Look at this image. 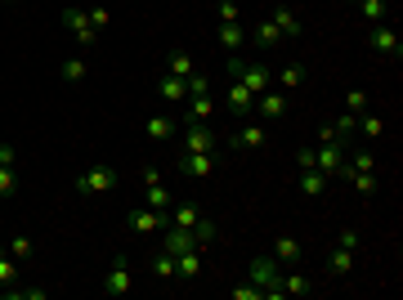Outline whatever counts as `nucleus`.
I'll use <instances>...</instances> for the list:
<instances>
[{
    "label": "nucleus",
    "mask_w": 403,
    "mask_h": 300,
    "mask_svg": "<svg viewBox=\"0 0 403 300\" xmlns=\"http://www.w3.org/2000/svg\"><path fill=\"white\" fill-rule=\"evenodd\" d=\"M72 189L81 193V198H99V193H112V189H117V171H112V166H90L81 180H72Z\"/></svg>",
    "instance_id": "nucleus-1"
},
{
    "label": "nucleus",
    "mask_w": 403,
    "mask_h": 300,
    "mask_svg": "<svg viewBox=\"0 0 403 300\" xmlns=\"http://www.w3.org/2000/svg\"><path fill=\"white\" fill-rule=\"evenodd\" d=\"M179 153H215V130H211V121H184V130H179Z\"/></svg>",
    "instance_id": "nucleus-2"
},
{
    "label": "nucleus",
    "mask_w": 403,
    "mask_h": 300,
    "mask_svg": "<svg viewBox=\"0 0 403 300\" xmlns=\"http://www.w3.org/2000/svg\"><path fill=\"white\" fill-rule=\"evenodd\" d=\"M63 27L76 36V45H94V41H99V32H94L90 14H85L81 5H67V9H63Z\"/></svg>",
    "instance_id": "nucleus-3"
},
{
    "label": "nucleus",
    "mask_w": 403,
    "mask_h": 300,
    "mask_svg": "<svg viewBox=\"0 0 403 300\" xmlns=\"http://www.w3.org/2000/svg\"><path fill=\"white\" fill-rule=\"evenodd\" d=\"M251 287H260V296H283V274H278L274 260H256L251 265V278H247Z\"/></svg>",
    "instance_id": "nucleus-4"
},
{
    "label": "nucleus",
    "mask_w": 403,
    "mask_h": 300,
    "mask_svg": "<svg viewBox=\"0 0 403 300\" xmlns=\"http://www.w3.org/2000/svg\"><path fill=\"white\" fill-rule=\"evenodd\" d=\"M126 229L134 233V238H148V233L166 229V215L152 211V206H139V211H130V215H126Z\"/></svg>",
    "instance_id": "nucleus-5"
},
{
    "label": "nucleus",
    "mask_w": 403,
    "mask_h": 300,
    "mask_svg": "<svg viewBox=\"0 0 403 300\" xmlns=\"http://www.w3.org/2000/svg\"><path fill=\"white\" fill-rule=\"evenodd\" d=\"M368 45L381 54V59H399V36H395V27H386V23H372V32H368Z\"/></svg>",
    "instance_id": "nucleus-6"
},
{
    "label": "nucleus",
    "mask_w": 403,
    "mask_h": 300,
    "mask_svg": "<svg viewBox=\"0 0 403 300\" xmlns=\"http://www.w3.org/2000/svg\"><path fill=\"white\" fill-rule=\"evenodd\" d=\"M215 171V153H179V175L184 180H206Z\"/></svg>",
    "instance_id": "nucleus-7"
},
{
    "label": "nucleus",
    "mask_w": 403,
    "mask_h": 300,
    "mask_svg": "<svg viewBox=\"0 0 403 300\" xmlns=\"http://www.w3.org/2000/svg\"><path fill=\"white\" fill-rule=\"evenodd\" d=\"M143 135H148L152 144H166V139H175V135H179V121L170 117V112H152V117L143 121Z\"/></svg>",
    "instance_id": "nucleus-8"
},
{
    "label": "nucleus",
    "mask_w": 403,
    "mask_h": 300,
    "mask_svg": "<svg viewBox=\"0 0 403 300\" xmlns=\"http://www.w3.org/2000/svg\"><path fill=\"white\" fill-rule=\"evenodd\" d=\"M345 153L350 148H336V144H323V148H314V171H323L332 180V175H341V166H345Z\"/></svg>",
    "instance_id": "nucleus-9"
},
{
    "label": "nucleus",
    "mask_w": 403,
    "mask_h": 300,
    "mask_svg": "<svg viewBox=\"0 0 403 300\" xmlns=\"http://www.w3.org/2000/svg\"><path fill=\"white\" fill-rule=\"evenodd\" d=\"M256 112H260L265 121H278V117H287V95L278 86H269L265 95H256Z\"/></svg>",
    "instance_id": "nucleus-10"
},
{
    "label": "nucleus",
    "mask_w": 403,
    "mask_h": 300,
    "mask_svg": "<svg viewBox=\"0 0 403 300\" xmlns=\"http://www.w3.org/2000/svg\"><path fill=\"white\" fill-rule=\"evenodd\" d=\"M130 287H134V269L126 265V260H117V265L108 269V278H103V292H108V296H126Z\"/></svg>",
    "instance_id": "nucleus-11"
},
{
    "label": "nucleus",
    "mask_w": 403,
    "mask_h": 300,
    "mask_svg": "<svg viewBox=\"0 0 403 300\" xmlns=\"http://www.w3.org/2000/svg\"><path fill=\"white\" fill-rule=\"evenodd\" d=\"M175 278H179V283H197V278H202V247L179 251V256H175Z\"/></svg>",
    "instance_id": "nucleus-12"
},
{
    "label": "nucleus",
    "mask_w": 403,
    "mask_h": 300,
    "mask_svg": "<svg viewBox=\"0 0 403 300\" xmlns=\"http://www.w3.org/2000/svg\"><path fill=\"white\" fill-rule=\"evenodd\" d=\"M161 247H166L170 256H179V251H193V247H197V238H193V229H179V224H166V238H161Z\"/></svg>",
    "instance_id": "nucleus-13"
},
{
    "label": "nucleus",
    "mask_w": 403,
    "mask_h": 300,
    "mask_svg": "<svg viewBox=\"0 0 403 300\" xmlns=\"http://www.w3.org/2000/svg\"><path fill=\"white\" fill-rule=\"evenodd\" d=\"M157 95H161V103H184L188 99V81L175 77V72H166V77L157 81Z\"/></svg>",
    "instance_id": "nucleus-14"
},
{
    "label": "nucleus",
    "mask_w": 403,
    "mask_h": 300,
    "mask_svg": "<svg viewBox=\"0 0 403 300\" xmlns=\"http://www.w3.org/2000/svg\"><path fill=\"white\" fill-rule=\"evenodd\" d=\"M233 148H265L269 144V126H260V121H251V126H242L233 139H229Z\"/></svg>",
    "instance_id": "nucleus-15"
},
{
    "label": "nucleus",
    "mask_w": 403,
    "mask_h": 300,
    "mask_svg": "<svg viewBox=\"0 0 403 300\" xmlns=\"http://www.w3.org/2000/svg\"><path fill=\"white\" fill-rule=\"evenodd\" d=\"M215 41L224 45L229 54H238V50L247 45V27H242V23H220V27H215Z\"/></svg>",
    "instance_id": "nucleus-16"
},
{
    "label": "nucleus",
    "mask_w": 403,
    "mask_h": 300,
    "mask_svg": "<svg viewBox=\"0 0 403 300\" xmlns=\"http://www.w3.org/2000/svg\"><path fill=\"white\" fill-rule=\"evenodd\" d=\"M305 256L301 238H292V233H283V238H274V260H283V265H296V260Z\"/></svg>",
    "instance_id": "nucleus-17"
},
{
    "label": "nucleus",
    "mask_w": 403,
    "mask_h": 300,
    "mask_svg": "<svg viewBox=\"0 0 403 300\" xmlns=\"http://www.w3.org/2000/svg\"><path fill=\"white\" fill-rule=\"evenodd\" d=\"M229 112H238V117H242V112H256V95L242 86V81L229 86Z\"/></svg>",
    "instance_id": "nucleus-18"
},
{
    "label": "nucleus",
    "mask_w": 403,
    "mask_h": 300,
    "mask_svg": "<svg viewBox=\"0 0 403 300\" xmlns=\"http://www.w3.org/2000/svg\"><path fill=\"white\" fill-rule=\"evenodd\" d=\"M354 153H345V171H377V153L372 148H359V144H350Z\"/></svg>",
    "instance_id": "nucleus-19"
},
{
    "label": "nucleus",
    "mask_w": 403,
    "mask_h": 300,
    "mask_svg": "<svg viewBox=\"0 0 403 300\" xmlns=\"http://www.w3.org/2000/svg\"><path fill=\"white\" fill-rule=\"evenodd\" d=\"M184 103H188V121H211L215 117V99L211 95H188Z\"/></svg>",
    "instance_id": "nucleus-20"
},
{
    "label": "nucleus",
    "mask_w": 403,
    "mask_h": 300,
    "mask_svg": "<svg viewBox=\"0 0 403 300\" xmlns=\"http://www.w3.org/2000/svg\"><path fill=\"white\" fill-rule=\"evenodd\" d=\"M166 72H175V77H193V72H197V59H193V54H188V50H175V54H170V59H166Z\"/></svg>",
    "instance_id": "nucleus-21"
},
{
    "label": "nucleus",
    "mask_w": 403,
    "mask_h": 300,
    "mask_svg": "<svg viewBox=\"0 0 403 300\" xmlns=\"http://www.w3.org/2000/svg\"><path fill=\"white\" fill-rule=\"evenodd\" d=\"M247 41H256V45H260V50H269V45H278V41H283V32H278V27H274V23H269V18H265V23H256L251 32H247Z\"/></svg>",
    "instance_id": "nucleus-22"
},
{
    "label": "nucleus",
    "mask_w": 403,
    "mask_h": 300,
    "mask_svg": "<svg viewBox=\"0 0 403 300\" xmlns=\"http://www.w3.org/2000/svg\"><path fill=\"white\" fill-rule=\"evenodd\" d=\"M152 278H157V283H175V256H170L166 247L152 256Z\"/></svg>",
    "instance_id": "nucleus-23"
},
{
    "label": "nucleus",
    "mask_w": 403,
    "mask_h": 300,
    "mask_svg": "<svg viewBox=\"0 0 403 300\" xmlns=\"http://www.w3.org/2000/svg\"><path fill=\"white\" fill-rule=\"evenodd\" d=\"M269 23H274V27H278V32H283V36H301V18H296L292 9H283V5H278L274 14H269Z\"/></svg>",
    "instance_id": "nucleus-24"
},
{
    "label": "nucleus",
    "mask_w": 403,
    "mask_h": 300,
    "mask_svg": "<svg viewBox=\"0 0 403 300\" xmlns=\"http://www.w3.org/2000/svg\"><path fill=\"white\" fill-rule=\"evenodd\" d=\"M301 81H305V68H301V63H287L283 72H274V86L283 90V95H287V90H296Z\"/></svg>",
    "instance_id": "nucleus-25"
},
{
    "label": "nucleus",
    "mask_w": 403,
    "mask_h": 300,
    "mask_svg": "<svg viewBox=\"0 0 403 300\" xmlns=\"http://www.w3.org/2000/svg\"><path fill=\"white\" fill-rule=\"evenodd\" d=\"M323 189H328V175H323V171H314V166L301 171V193H305V198H323Z\"/></svg>",
    "instance_id": "nucleus-26"
},
{
    "label": "nucleus",
    "mask_w": 403,
    "mask_h": 300,
    "mask_svg": "<svg viewBox=\"0 0 403 300\" xmlns=\"http://www.w3.org/2000/svg\"><path fill=\"white\" fill-rule=\"evenodd\" d=\"M197 206L193 202H179V206H170V215H166V224H179V229H193V224H197Z\"/></svg>",
    "instance_id": "nucleus-27"
},
{
    "label": "nucleus",
    "mask_w": 403,
    "mask_h": 300,
    "mask_svg": "<svg viewBox=\"0 0 403 300\" xmlns=\"http://www.w3.org/2000/svg\"><path fill=\"white\" fill-rule=\"evenodd\" d=\"M354 5H359L363 23H386V14H390V0H354Z\"/></svg>",
    "instance_id": "nucleus-28"
},
{
    "label": "nucleus",
    "mask_w": 403,
    "mask_h": 300,
    "mask_svg": "<svg viewBox=\"0 0 403 300\" xmlns=\"http://www.w3.org/2000/svg\"><path fill=\"white\" fill-rule=\"evenodd\" d=\"M314 278L310 274H283V296H310Z\"/></svg>",
    "instance_id": "nucleus-29"
},
{
    "label": "nucleus",
    "mask_w": 403,
    "mask_h": 300,
    "mask_svg": "<svg viewBox=\"0 0 403 300\" xmlns=\"http://www.w3.org/2000/svg\"><path fill=\"white\" fill-rule=\"evenodd\" d=\"M59 77L67 81V86H81L85 77H90V68H85V59H63V68H59Z\"/></svg>",
    "instance_id": "nucleus-30"
},
{
    "label": "nucleus",
    "mask_w": 403,
    "mask_h": 300,
    "mask_svg": "<svg viewBox=\"0 0 403 300\" xmlns=\"http://www.w3.org/2000/svg\"><path fill=\"white\" fill-rule=\"evenodd\" d=\"M14 283H18V260L9 256L5 247H0V292H9Z\"/></svg>",
    "instance_id": "nucleus-31"
},
{
    "label": "nucleus",
    "mask_w": 403,
    "mask_h": 300,
    "mask_svg": "<svg viewBox=\"0 0 403 300\" xmlns=\"http://www.w3.org/2000/svg\"><path fill=\"white\" fill-rule=\"evenodd\" d=\"M148 206H152V211H161V215H166L170 206H175V202H170V193H166V184H161V180H152V184H148Z\"/></svg>",
    "instance_id": "nucleus-32"
},
{
    "label": "nucleus",
    "mask_w": 403,
    "mask_h": 300,
    "mask_svg": "<svg viewBox=\"0 0 403 300\" xmlns=\"http://www.w3.org/2000/svg\"><path fill=\"white\" fill-rule=\"evenodd\" d=\"M328 269H332V274H336V278H345V274H350V269H354V251H345V247H336V251H332V256H328Z\"/></svg>",
    "instance_id": "nucleus-33"
},
{
    "label": "nucleus",
    "mask_w": 403,
    "mask_h": 300,
    "mask_svg": "<svg viewBox=\"0 0 403 300\" xmlns=\"http://www.w3.org/2000/svg\"><path fill=\"white\" fill-rule=\"evenodd\" d=\"M359 130H363V139H381V135H386V121H381L377 112H363V117H359Z\"/></svg>",
    "instance_id": "nucleus-34"
},
{
    "label": "nucleus",
    "mask_w": 403,
    "mask_h": 300,
    "mask_svg": "<svg viewBox=\"0 0 403 300\" xmlns=\"http://www.w3.org/2000/svg\"><path fill=\"white\" fill-rule=\"evenodd\" d=\"M193 238H197V247L206 251L211 242H215V220H206V215H197V224H193Z\"/></svg>",
    "instance_id": "nucleus-35"
},
{
    "label": "nucleus",
    "mask_w": 403,
    "mask_h": 300,
    "mask_svg": "<svg viewBox=\"0 0 403 300\" xmlns=\"http://www.w3.org/2000/svg\"><path fill=\"white\" fill-rule=\"evenodd\" d=\"M9 256H14V260H27V256H32V238H27V233H18V238L14 242H9Z\"/></svg>",
    "instance_id": "nucleus-36"
},
{
    "label": "nucleus",
    "mask_w": 403,
    "mask_h": 300,
    "mask_svg": "<svg viewBox=\"0 0 403 300\" xmlns=\"http://www.w3.org/2000/svg\"><path fill=\"white\" fill-rule=\"evenodd\" d=\"M345 112L363 117V112H368V95H363V90H350V95H345Z\"/></svg>",
    "instance_id": "nucleus-37"
},
{
    "label": "nucleus",
    "mask_w": 403,
    "mask_h": 300,
    "mask_svg": "<svg viewBox=\"0 0 403 300\" xmlns=\"http://www.w3.org/2000/svg\"><path fill=\"white\" fill-rule=\"evenodd\" d=\"M220 23H242V9H238V0H220Z\"/></svg>",
    "instance_id": "nucleus-38"
},
{
    "label": "nucleus",
    "mask_w": 403,
    "mask_h": 300,
    "mask_svg": "<svg viewBox=\"0 0 403 300\" xmlns=\"http://www.w3.org/2000/svg\"><path fill=\"white\" fill-rule=\"evenodd\" d=\"M14 189H18V175H14V166H0V198H9Z\"/></svg>",
    "instance_id": "nucleus-39"
},
{
    "label": "nucleus",
    "mask_w": 403,
    "mask_h": 300,
    "mask_svg": "<svg viewBox=\"0 0 403 300\" xmlns=\"http://www.w3.org/2000/svg\"><path fill=\"white\" fill-rule=\"evenodd\" d=\"M188 95H211V77H206V72H193V77H188Z\"/></svg>",
    "instance_id": "nucleus-40"
},
{
    "label": "nucleus",
    "mask_w": 403,
    "mask_h": 300,
    "mask_svg": "<svg viewBox=\"0 0 403 300\" xmlns=\"http://www.w3.org/2000/svg\"><path fill=\"white\" fill-rule=\"evenodd\" d=\"M319 144H336V148H350L341 135H336V126H319Z\"/></svg>",
    "instance_id": "nucleus-41"
},
{
    "label": "nucleus",
    "mask_w": 403,
    "mask_h": 300,
    "mask_svg": "<svg viewBox=\"0 0 403 300\" xmlns=\"http://www.w3.org/2000/svg\"><path fill=\"white\" fill-rule=\"evenodd\" d=\"M336 247L354 251V247H359V229H341V238H336Z\"/></svg>",
    "instance_id": "nucleus-42"
},
{
    "label": "nucleus",
    "mask_w": 403,
    "mask_h": 300,
    "mask_svg": "<svg viewBox=\"0 0 403 300\" xmlns=\"http://www.w3.org/2000/svg\"><path fill=\"white\" fill-rule=\"evenodd\" d=\"M85 14H90L94 32H103V27H108V9H85Z\"/></svg>",
    "instance_id": "nucleus-43"
},
{
    "label": "nucleus",
    "mask_w": 403,
    "mask_h": 300,
    "mask_svg": "<svg viewBox=\"0 0 403 300\" xmlns=\"http://www.w3.org/2000/svg\"><path fill=\"white\" fill-rule=\"evenodd\" d=\"M256 296H260V287H251V283L233 287V300H256Z\"/></svg>",
    "instance_id": "nucleus-44"
},
{
    "label": "nucleus",
    "mask_w": 403,
    "mask_h": 300,
    "mask_svg": "<svg viewBox=\"0 0 403 300\" xmlns=\"http://www.w3.org/2000/svg\"><path fill=\"white\" fill-rule=\"evenodd\" d=\"M18 162V148L14 144H0V166H14Z\"/></svg>",
    "instance_id": "nucleus-45"
},
{
    "label": "nucleus",
    "mask_w": 403,
    "mask_h": 300,
    "mask_svg": "<svg viewBox=\"0 0 403 300\" xmlns=\"http://www.w3.org/2000/svg\"><path fill=\"white\" fill-rule=\"evenodd\" d=\"M296 166H301V171H310V166H314V148H301V153H296Z\"/></svg>",
    "instance_id": "nucleus-46"
}]
</instances>
